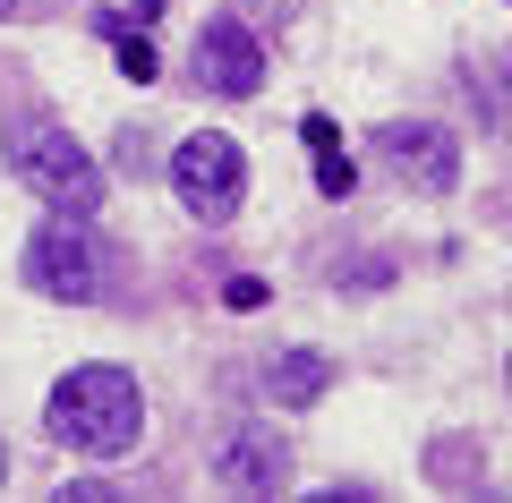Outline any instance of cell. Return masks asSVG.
I'll use <instances>...</instances> for the list:
<instances>
[{"label": "cell", "mask_w": 512, "mask_h": 503, "mask_svg": "<svg viewBox=\"0 0 512 503\" xmlns=\"http://www.w3.org/2000/svg\"><path fill=\"white\" fill-rule=\"evenodd\" d=\"M376 154L393 162L419 197H453V188H461V137L436 128V120H384L376 128Z\"/></svg>", "instance_id": "6"}, {"label": "cell", "mask_w": 512, "mask_h": 503, "mask_svg": "<svg viewBox=\"0 0 512 503\" xmlns=\"http://www.w3.org/2000/svg\"><path fill=\"white\" fill-rule=\"evenodd\" d=\"M299 137H308V145H316V154H333V137H342V128H333V120H325V111H308V128H299Z\"/></svg>", "instance_id": "12"}, {"label": "cell", "mask_w": 512, "mask_h": 503, "mask_svg": "<svg viewBox=\"0 0 512 503\" xmlns=\"http://www.w3.org/2000/svg\"><path fill=\"white\" fill-rule=\"evenodd\" d=\"M43 427L77 461H120L137 444V427H146V393H137L128 367H69L52 384V401H43Z\"/></svg>", "instance_id": "1"}, {"label": "cell", "mask_w": 512, "mask_h": 503, "mask_svg": "<svg viewBox=\"0 0 512 503\" xmlns=\"http://www.w3.org/2000/svg\"><path fill=\"white\" fill-rule=\"evenodd\" d=\"M9 9H18V0H0V18H9Z\"/></svg>", "instance_id": "14"}, {"label": "cell", "mask_w": 512, "mask_h": 503, "mask_svg": "<svg viewBox=\"0 0 512 503\" xmlns=\"http://www.w3.org/2000/svg\"><path fill=\"white\" fill-rule=\"evenodd\" d=\"M325 384H333V359H325V350H274V367H265V393H274L282 410H308Z\"/></svg>", "instance_id": "8"}, {"label": "cell", "mask_w": 512, "mask_h": 503, "mask_svg": "<svg viewBox=\"0 0 512 503\" xmlns=\"http://www.w3.org/2000/svg\"><path fill=\"white\" fill-rule=\"evenodd\" d=\"M222 307H239V316L265 307V282H256V273H231V282H222Z\"/></svg>", "instance_id": "10"}, {"label": "cell", "mask_w": 512, "mask_h": 503, "mask_svg": "<svg viewBox=\"0 0 512 503\" xmlns=\"http://www.w3.org/2000/svg\"><path fill=\"white\" fill-rule=\"evenodd\" d=\"M0 478H9V444H0Z\"/></svg>", "instance_id": "13"}, {"label": "cell", "mask_w": 512, "mask_h": 503, "mask_svg": "<svg viewBox=\"0 0 512 503\" xmlns=\"http://www.w3.org/2000/svg\"><path fill=\"white\" fill-rule=\"evenodd\" d=\"M111 43H120V69L137 77V86H146V77H154V43H137V35H128V26H120V35H111Z\"/></svg>", "instance_id": "9"}, {"label": "cell", "mask_w": 512, "mask_h": 503, "mask_svg": "<svg viewBox=\"0 0 512 503\" xmlns=\"http://www.w3.org/2000/svg\"><path fill=\"white\" fill-rule=\"evenodd\" d=\"M188 77H197V94H222V103L256 94V86H265V43H256V26L239 18V9H214V18L197 26Z\"/></svg>", "instance_id": "5"}, {"label": "cell", "mask_w": 512, "mask_h": 503, "mask_svg": "<svg viewBox=\"0 0 512 503\" xmlns=\"http://www.w3.org/2000/svg\"><path fill=\"white\" fill-rule=\"evenodd\" d=\"M214 478L239 486V495H282L291 486V444L274 427H231L214 444Z\"/></svg>", "instance_id": "7"}, {"label": "cell", "mask_w": 512, "mask_h": 503, "mask_svg": "<svg viewBox=\"0 0 512 503\" xmlns=\"http://www.w3.org/2000/svg\"><path fill=\"white\" fill-rule=\"evenodd\" d=\"M111 273H120V256L103 248V239L86 231V222H43L35 239H26V282L43 290V299H60V307H86V299H103L111 290Z\"/></svg>", "instance_id": "3"}, {"label": "cell", "mask_w": 512, "mask_h": 503, "mask_svg": "<svg viewBox=\"0 0 512 503\" xmlns=\"http://www.w3.org/2000/svg\"><path fill=\"white\" fill-rule=\"evenodd\" d=\"M9 171H18L52 214H69V222L103 214V162H94L52 111H18V120H9Z\"/></svg>", "instance_id": "2"}, {"label": "cell", "mask_w": 512, "mask_h": 503, "mask_svg": "<svg viewBox=\"0 0 512 503\" xmlns=\"http://www.w3.org/2000/svg\"><path fill=\"white\" fill-rule=\"evenodd\" d=\"M316 188H325V197H350V162L325 154V162H316Z\"/></svg>", "instance_id": "11"}, {"label": "cell", "mask_w": 512, "mask_h": 503, "mask_svg": "<svg viewBox=\"0 0 512 503\" xmlns=\"http://www.w3.org/2000/svg\"><path fill=\"white\" fill-rule=\"evenodd\" d=\"M171 188H180V205L197 222H222L248 197V162H239V145L222 137V128H197V137H180V154H171Z\"/></svg>", "instance_id": "4"}]
</instances>
